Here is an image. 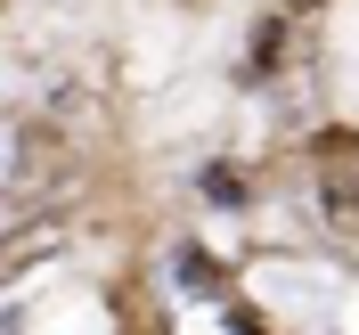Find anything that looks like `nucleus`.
<instances>
[{"instance_id":"nucleus-2","label":"nucleus","mask_w":359,"mask_h":335,"mask_svg":"<svg viewBox=\"0 0 359 335\" xmlns=\"http://www.w3.org/2000/svg\"><path fill=\"white\" fill-rule=\"evenodd\" d=\"M221 327H229V335H262V327H253L245 311H221Z\"/></svg>"},{"instance_id":"nucleus-1","label":"nucleus","mask_w":359,"mask_h":335,"mask_svg":"<svg viewBox=\"0 0 359 335\" xmlns=\"http://www.w3.org/2000/svg\"><path fill=\"white\" fill-rule=\"evenodd\" d=\"M204 197L212 204H245V180L229 172V164H212V172H204Z\"/></svg>"}]
</instances>
